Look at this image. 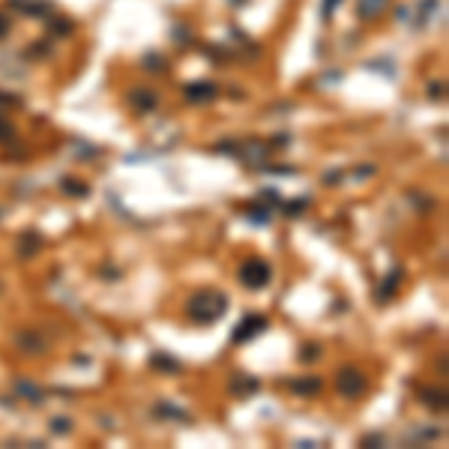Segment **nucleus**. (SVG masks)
Listing matches in <instances>:
<instances>
[{"label": "nucleus", "instance_id": "1", "mask_svg": "<svg viewBox=\"0 0 449 449\" xmlns=\"http://www.w3.org/2000/svg\"><path fill=\"white\" fill-rule=\"evenodd\" d=\"M225 312H228V294L216 291V287H201V291H195L186 299V315L192 324L201 326L216 324Z\"/></svg>", "mask_w": 449, "mask_h": 449}, {"label": "nucleus", "instance_id": "2", "mask_svg": "<svg viewBox=\"0 0 449 449\" xmlns=\"http://www.w3.org/2000/svg\"><path fill=\"white\" fill-rule=\"evenodd\" d=\"M239 285L249 287V291H261V287L269 285V278H273V269H269L267 261H261V258H249V261L239 267Z\"/></svg>", "mask_w": 449, "mask_h": 449}, {"label": "nucleus", "instance_id": "3", "mask_svg": "<svg viewBox=\"0 0 449 449\" xmlns=\"http://www.w3.org/2000/svg\"><path fill=\"white\" fill-rule=\"evenodd\" d=\"M336 386H338V393H342L345 398H359L368 389V381H365V375L359 372L356 365H345V368H338L336 372Z\"/></svg>", "mask_w": 449, "mask_h": 449}, {"label": "nucleus", "instance_id": "4", "mask_svg": "<svg viewBox=\"0 0 449 449\" xmlns=\"http://www.w3.org/2000/svg\"><path fill=\"white\" fill-rule=\"evenodd\" d=\"M234 159H239L246 168H267V159H269V144L258 141V138H249V141L237 144L234 150Z\"/></svg>", "mask_w": 449, "mask_h": 449}, {"label": "nucleus", "instance_id": "5", "mask_svg": "<svg viewBox=\"0 0 449 449\" xmlns=\"http://www.w3.org/2000/svg\"><path fill=\"white\" fill-rule=\"evenodd\" d=\"M267 326H269V317H267V315H261V312H252V315H246L243 321H239V324L234 326L231 342H234V345L252 342V338H255V336H261Z\"/></svg>", "mask_w": 449, "mask_h": 449}, {"label": "nucleus", "instance_id": "6", "mask_svg": "<svg viewBox=\"0 0 449 449\" xmlns=\"http://www.w3.org/2000/svg\"><path fill=\"white\" fill-rule=\"evenodd\" d=\"M126 102L135 108L138 114H147V111H156V105H159V93L153 87H144V84H138L132 87L126 93Z\"/></svg>", "mask_w": 449, "mask_h": 449}, {"label": "nucleus", "instance_id": "7", "mask_svg": "<svg viewBox=\"0 0 449 449\" xmlns=\"http://www.w3.org/2000/svg\"><path fill=\"white\" fill-rule=\"evenodd\" d=\"M219 84H213V81H189L186 87H183V96L189 99L192 105H207V102H213V99H219Z\"/></svg>", "mask_w": 449, "mask_h": 449}, {"label": "nucleus", "instance_id": "8", "mask_svg": "<svg viewBox=\"0 0 449 449\" xmlns=\"http://www.w3.org/2000/svg\"><path fill=\"white\" fill-rule=\"evenodd\" d=\"M258 389H261V381L255 375H243V372L231 375V384H228V393L234 398H252Z\"/></svg>", "mask_w": 449, "mask_h": 449}, {"label": "nucleus", "instance_id": "9", "mask_svg": "<svg viewBox=\"0 0 449 449\" xmlns=\"http://www.w3.org/2000/svg\"><path fill=\"white\" fill-rule=\"evenodd\" d=\"M9 6L22 9L24 15H33V18H52L54 15L52 0H9Z\"/></svg>", "mask_w": 449, "mask_h": 449}, {"label": "nucleus", "instance_id": "10", "mask_svg": "<svg viewBox=\"0 0 449 449\" xmlns=\"http://www.w3.org/2000/svg\"><path fill=\"white\" fill-rule=\"evenodd\" d=\"M287 386H291V393L299 395V398H312V395H317L324 389V381L317 375H306V377H294Z\"/></svg>", "mask_w": 449, "mask_h": 449}, {"label": "nucleus", "instance_id": "11", "mask_svg": "<svg viewBox=\"0 0 449 449\" xmlns=\"http://www.w3.org/2000/svg\"><path fill=\"white\" fill-rule=\"evenodd\" d=\"M15 345L22 347L24 354H45V338L36 333V329H22V333L15 336Z\"/></svg>", "mask_w": 449, "mask_h": 449}, {"label": "nucleus", "instance_id": "12", "mask_svg": "<svg viewBox=\"0 0 449 449\" xmlns=\"http://www.w3.org/2000/svg\"><path fill=\"white\" fill-rule=\"evenodd\" d=\"M402 276H404V269H393V273H386V278L381 282V287H377V303H381V306H386L389 299L395 297L398 285H402Z\"/></svg>", "mask_w": 449, "mask_h": 449}, {"label": "nucleus", "instance_id": "13", "mask_svg": "<svg viewBox=\"0 0 449 449\" xmlns=\"http://www.w3.org/2000/svg\"><path fill=\"white\" fill-rule=\"evenodd\" d=\"M39 249H42V234L36 228H30V231L18 237V258H33Z\"/></svg>", "mask_w": 449, "mask_h": 449}, {"label": "nucleus", "instance_id": "14", "mask_svg": "<svg viewBox=\"0 0 449 449\" xmlns=\"http://www.w3.org/2000/svg\"><path fill=\"white\" fill-rule=\"evenodd\" d=\"M419 402H423L428 411H446V393L434 386H423L419 389Z\"/></svg>", "mask_w": 449, "mask_h": 449}, {"label": "nucleus", "instance_id": "15", "mask_svg": "<svg viewBox=\"0 0 449 449\" xmlns=\"http://www.w3.org/2000/svg\"><path fill=\"white\" fill-rule=\"evenodd\" d=\"M389 3H393V0H359V3H356V15L372 22V18H377V15L386 13Z\"/></svg>", "mask_w": 449, "mask_h": 449}, {"label": "nucleus", "instance_id": "16", "mask_svg": "<svg viewBox=\"0 0 449 449\" xmlns=\"http://www.w3.org/2000/svg\"><path fill=\"white\" fill-rule=\"evenodd\" d=\"M15 393L18 395H22L24 398V402H30V404H42L45 402V393H42V389H39L36 384H30V381H24V377H22V381H15Z\"/></svg>", "mask_w": 449, "mask_h": 449}, {"label": "nucleus", "instance_id": "17", "mask_svg": "<svg viewBox=\"0 0 449 449\" xmlns=\"http://www.w3.org/2000/svg\"><path fill=\"white\" fill-rule=\"evenodd\" d=\"M243 213H246L249 222H255V225H269V222H273V210H269L267 204H261V201L246 204Z\"/></svg>", "mask_w": 449, "mask_h": 449}, {"label": "nucleus", "instance_id": "18", "mask_svg": "<svg viewBox=\"0 0 449 449\" xmlns=\"http://www.w3.org/2000/svg\"><path fill=\"white\" fill-rule=\"evenodd\" d=\"M60 192L69 195V198H87V195H90V186L84 183V180L63 177V180H60Z\"/></svg>", "mask_w": 449, "mask_h": 449}, {"label": "nucleus", "instance_id": "19", "mask_svg": "<svg viewBox=\"0 0 449 449\" xmlns=\"http://www.w3.org/2000/svg\"><path fill=\"white\" fill-rule=\"evenodd\" d=\"M150 365H153V368H165L168 375L180 372V363H177V359H171V356H162V354H153V356H150Z\"/></svg>", "mask_w": 449, "mask_h": 449}, {"label": "nucleus", "instance_id": "20", "mask_svg": "<svg viewBox=\"0 0 449 449\" xmlns=\"http://www.w3.org/2000/svg\"><path fill=\"white\" fill-rule=\"evenodd\" d=\"M317 356H321V345L306 342V345H303V351H299V363H315Z\"/></svg>", "mask_w": 449, "mask_h": 449}, {"label": "nucleus", "instance_id": "21", "mask_svg": "<svg viewBox=\"0 0 449 449\" xmlns=\"http://www.w3.org/2000/svg\"><path fill=\"white\" fill-rule=\"evenodd\" d=\"M13 141H15V126L0 117V144H13Z\"/></svg>", "mask_w": 449, "mask_h": 449}, {"label": "nucleus", "instance_id": "22", "mask_svg": "<svg viewBox=\"0 0 449 449\" xmlns=\"http://www.w3.org/2000/svg\"><path fill=\"white\" fill-rule=\"evenodd\" d=\"M48 428H52L54 434H69V432H72V423H69L66 416H54V419H52V425H48Z\"/></svg>", "mask_w": 449, "mask_h": 449}, {"label": "nucleus", "instance_id": "23", "mask_svg": "<svg viewBox=\"0 0 449 449\" xmlns=\"http://www.w3.org/2000/svg\"><path fill=\"white\" fill-rule=\"evenodd\" d=\"M306 207H308V198H297V201H287V204H285V216H299Z\"/></svg>", "mask_w": 449, "mask_h": 449}, {"label": "nucleus", "instance_id": "24", "mask_svg": "<svg viewBox=\"0 0 449 449\" xmlns=\"http://www.w3.org/2000/svg\"><path fill=\"white\" fill-rule=\"evenodd\" d=\"M156 413H165V416H177V419H183V423H189V413L186 411H180V407H171V404H159L156 407Z\"/></svg>", "mask_w": 449, "mask_h": 449}, {"label": "nucleus", "instance_id": "25", "mask_svg": "<svg viewBox=\"0 0 449 449\" xmlns=\"http://www.w3.org/2000/svg\"><path fill=\"white\" fill-rule=\"evenodd\" d=\"M144 69H153V72H165V57L147 54V57H144Z\"/></svg>", "mask_w": 449, "mask_h": 449}, {"label": "nucleus", "instance_id": "26", "mask_svg": "<svg viewBox=\"0 0 449 449\" xmlns=\"http://www.w3.org/2000/svg\"><path fill=\"white\" fill-rule=\"evenodd\" d=\"M48 27H52V33H54V36H66V33H72V24H69V22H60V15H54V22L48 24Z\"/></svg>", "mask_w": 449, "mask_h": 449}, {"label": "nucleus", "instance_id": "27", "mask_svg": "<svg viewBox=\"0 0 449 449\" xmlns=\"http://www.w3.org/2000/svg\"><path fill=\"white\" fill-rule=\"evenodd\" d=\"M338 3H342V0H324V9H321V13H324V22H329V18H333V13H336Z\"/></svg>", "mask_w": 449, "mask_h": 449}, {"label": "nucleus", "instance_id": "28", "mask_svg": "<svg viewBox=\"0 0 449 449\" xmlns=\"http://www.w3.org/2000/svg\"><path fill=\"white\" fill-rule=\"evenodd\" d=\"M13 30V22H9L6 13H0V39H6V33Z\"/></svg>", "mask_w": 449, "mask_h": 449}, {"label": "nucleus", "instance_id": "29", "mask_svg": "<svg viewBox=\"0 0 449 449\" xmlns=\"http://www.w3.org/2000/svg\"><path fill=\"white\" fill-rule=\"evenodd\" d=\"M359 443H363V446H384V437L381 434H365Z\"/></svg>", "mask_w": 449, "mask_h": 449}, {"label": "nucleus", "instance_id": "30", "mask_svg": "<svg viewBox=\"0 0 449 449\" xmlns=\"http://www.w3.org/2000/svg\"><path fill=\"white\" fill-rule=\"evenodd\" d=\"M428 93H432V99H443V84H432Z\"/></svg>", "mask_w": 449, "mask_h": 449}, {"label": "nucleus", "instance_id": "31", "mask_svg": "<svg viewBox=\"0 0 449 449\" xmlns=\"http://www.w3.org/2000/svg\"><path fill=\"white\" fill-rule=\"evenodd\" d=\"M336 180H342V171H329L326 174V186H336Z\"/></svg>", "mask_w": 449, "mask_h": 449}, {"label": "nucleus", "instance_id": "32", "mask_svg": "<svg viewBox=\"0 0 449 449\" xmlns=\"http://www.w3.org/2000/svg\"><path fill=\"white\" fill-rule=\"evenodd\" d=\"M368 174H375L372 165H368V168H356V177H368Z\"/></svg>", "mask_w": 449, "mask_h": 449}]
</instances>
